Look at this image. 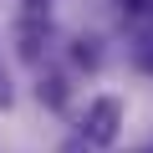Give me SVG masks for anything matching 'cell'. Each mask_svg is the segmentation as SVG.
<instances>
[{
	"label": "cell",
	"mask_w": 153,
	"mask_h": 153,
	"mask_svg": "<svg viewBox=\"0 0 153 153\" xmlns=\"http://www.w3.org/2000/svg\"><path fill=\"white\" fill-rule=\"evenodd\" d=\"M26 5H31V10H46V5H51V0H26Z\"/></svg>",
	"instance_id": "5"
},
{
	"label": "cell",
	"mask_w": 153,
	"mask_h": 153,
	"mask_svg": "<svg viewBox=\"0 0 153 153\" xmlns=\"http://www.w3.org/2000/svg\"><path fill=\"white\" fill-rule=\"evenodd\" d=\"M117 5H123V10H133V16H143V10L153 5V0H117Z\"/></svg>",
	"instance_id": "4"
},
{
	"label": "cell",
	"mask_w": 153,
	"mask_h": 153,
	"mask_svg": "<svg viewBox=\"0 0 153 153\" xmlns=\"http://www.w3.org/2000/svg\"><path fill=\"white\" fill-rule=\"evenodd\" d=\"M117 123H123V102H117V97H97V102L87 107V117H82V138L97 143V148H107V143L117 138Z\"/></svg>",
	"instance_id": "1"
},
{
	"label": "cell",
	"mask_w": 153,
	"mask_h": 153,
	"mask_svg": "<svg viewBox=\"0 0 153 153\" xmlns=\"http://www.w3.org/2000/svg\"><path fill=\"white\" fill-rule=\"evenodd\" d=\"M41 102H51V107H61V102H66V87H61V76L41 82Z\"/></svg>",
	"instance_id": "3"
},
{
	"label": "cell",
	"mask_w": 153,
	"mask_h": 153,
	"mask_svg": "<svg viewBox=\"0 0 153 153\" xmlns=\"http://www.w3.org/2000/svg\"><path fill=\"white\" fill-rule=\"evenodd\" d=\"M21 56H26V61L41 56V31H36V26H21Z\"/></svg>",
	"instance_id": "2"
}]
</instances>
